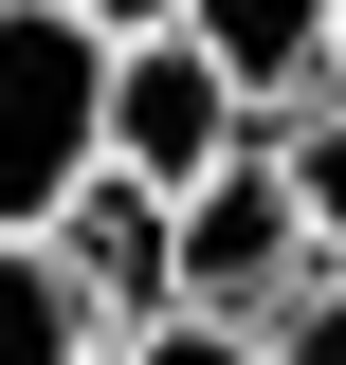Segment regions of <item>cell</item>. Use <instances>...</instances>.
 Returning a JSON list of instances; mask_svg holds the SVG:
<instances>
[{"label":"cell","instance_id":"obj_4","mask_svg":"<svg viewBox=\"0 0 346 365\" xmlns=\"http://www.w3.org/2000/svg\"><path fill=\"white\" fill-rule=\"evenodd\" d=\"M328 19L346 0H182V55H201L256 128H292V110H328Z\"/></svg>","mask_w":346,"mask_h":365},{"label":"cell","instance_id":"obj_8","mask_svg":"<svg viewBox=\"0 0 346 365\" xmlns=\"http://www.w3.org/2000/svg\"><path fill=\"white\" fill-rule=\"evenodd\" d=\"M256 365H346V274H310L292 311H273V329H256Z\"/></svg>","mask_w":346,"mask_h":365},{"label":"cell","instance_id":"obj_2","mask_svg":"<svg viewBox=\"0 0 346 365\" xmlns=\"http://www.w3.org/2000/svg\"><path fill=\"white\" fill-rule=\"evenodd\" d=\"M292 292H310V220H292V182H273V128H256L237 165L201 182V201H164V311L273 329Z\"/></svg>","mask_w":346,"mask_h":365},{"label":"cell","instance_id":"obj_7","mask_svg":"<svg viewBox=\"0 0 346 365\" xmlns=\"http://www.w3.org/2000/svg\"><path fill=\"white\" fill-rule=\"evenodd\" d=\"M273 182H292V220H310V274H346V110H292L273 128Z\"/></svg>","mask_w":346,"mask_h":365},{"label":"cell","instance_id":"obj_5","mask_svg":"<svg viewBox=\"0 0 346 365\" xmlns=\"http://www.w3.org/2000/svg\"><path fill=\"white\" fill-rule=\"evenodd\" d=\"M55 274H73V311L110 329V347H128V329H164V201H146V182H110L91 165L73 201H55V237H37Z\"/></svg>","mask_w":346,"mask_h":365},{"label":"cell","instance_id":"obj_3","mask_svg":"<svg viewBox=\"0 0 346 365\" xmlns=\"http://www.w3.org/2000/svg\"><path fill=\"white\" fill-rule=\"evenodd\" d=\"M237 146H256V110H237V91H219L182 37L110 55V110H91V165H110V182H146V201H201Z\"/></svg>","mask_w":346,"mask_h":365},{"label":"cell","instance_id":"obj_9","mask_svg":"<svg viewBox=\"0 0 346 365\" xmlns=\"http://www.w3.org/2000/svg\"><path fill=\"white\" fill-rule=\"evenodd\" d=\"M110 365H256V329H219V311H164V329H128Z\"/></svg>","mask_w":346,"mask_h":365},{"label":"cell","instance_id":"obj_10","mask_svg":"<svg viewBox=\"0 0 346 365\" xmlns=\"http://www.w3.org/2000/svg\"><path fill=\"white\" fill-rule=\"evenodd\" d=\"M328 110H346V19H328Z\"/></svg>","mask_w":346,"mask_h":365},{"label":"cell","instance_id":"obj_1","mask_svg":"<svg viewBox=\"0 0 346 365\" xmlns=\"http://www.w3.org/2000/svg\"><path fill=\"white\" fill-rule=\"evenodd\" d=\"M91 110H110V55L55 0H0V237H55V201L91 182Z\"/></svg>","mask_w":346,"mask_h":365},{"label":"cell","instance_id":"obj_6","mask_svg":"<svg viewBox=\"0 0 346 365\" xmlns=\"http://www.w3.org/2000/svg\"><path fill=\"white\" fill-rule=\"evenodd\" d=\"M0 365H110V329L73 311V274L37 237H0Z\"/></svg>","mask_w":346,"mask_h":365}]
</instances>
